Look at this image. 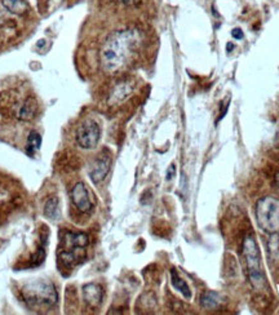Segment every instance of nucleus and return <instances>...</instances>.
<instances>
[{
  "mask_svg": "<svg viewBox=\"0 0 279 315\" xmlns=\"http://www.w3.org/2000/svg\"><path fill=\"white\" fill-rule=\"evenodd\" d=\"M142 35L137 29L114 31L104 42L100 62L106 74H117L128 66L141 47Z\"/></svg>",
  "mask_w": 279,
  "mask_h": 315,
  "instance_id": "obj_1",
  "label": "nucleus"
},
{
  "mask_svg": "<svg viewBox=\"0 0 279 315\" xmlns=\"http://www.w3.org/2000/svg\"><path fill=\"white\" fill-rule=\"evenodd\" d=\"M22 296L29 307L35 311H47L57 303L59 294L55 285L47 279H37L30 281L22 289Z\"/></svg>",
  "mask_w": 279,
  "mask_h": 315,
  "instance_id": "obj_2",
  "label": "nucleus"
},
{
  "mask_svg": "<svg viewBox=\"0 0 279 315\" xmlns=\"http://www.w3.org/2000/svg\"><path fill=\"white\" fill-rule=\"evenodd\" d=\"M89 244V238L84 233L65 231L61 235V251L59 252L60 260L66 266H74L84 260L86 247Z\"/></svg>",
  "mask_w": 279,
  "mask_h": 315,
  "instance_id": "obj_3",
  "label": "nucleus"
},
{
  "mask_svg": "<svg viewBox=\"0 0 279 315\" xmlns=\"http://www.w3.org/2000/svg\"><path fill=\"white\" fill-rule=\"evenodd\" d=\"M243 256L247 263V271L251 285L255 289H262L265 285V274L261 265V254L255 238L247 235L243 240Z\"/></svg>",
  "mask_w": 279,
  "mask_h": 315,
  "instance_id": "obj_4",
  "label": "nucleus"
},
{
  "mask_svg": "<svg viewBox=\"0 0 279 315\" xmlns=\"http://www.w3.org/2000/svg\"><path fill=\"white\" fill-rule=\"evenodd\" d=\"M256 221L264 233L275 235L279 233V199L264 196L256 203Z\"/></svg>",
  "mask_w": 279,
  "mask_h": 315,
  "instance_id": "obj_5",
  "label": "nucleus"
},
{
  "mask_svg": "<svg viewBox=\"0 0 279 315\" xmlns=\"http://www.w3.org/2000/svg\"><path fill=\"white\" fill-rule=\"evenodd\" d=\"M101 137V129L100 126L95 120H87L82 126L78 128L77 131V144L79 145L82 149H95L98 145V141Z\"/></svg>",
  "mask_w": 279,
  "mask_h": 315,
  "instance_id": "obj_6",
  "label": "nucleus"
},
{
  "mask_svg": "<svg viewBox=\"0 0 279 315\" xmlns=\"http://www.w3.org/2000/svg\"><path fill=\"white\" fill-rule=\"evenodd\" d=\"M71 200L77 209L82 213H89L93 209V203L89 196V191L83 182H78L71 190Z\"/></svg>",
  "mask_w": 279,
  "mask_h": 315,
  "instance_id": "obj_7",
  "label": "nucleus"
},
{
  "mask_svg": "<svg viewBox=\"0 0 279 315\" xmlns=\"http://www.w3.org/2000/svg\"><path fill=\"white\" fill-rule=\"evenodd\" d=\"M111 167V158L109 154H101L98 156L95 163L91 167L89 171V177L92 180L93 184H100L109 175Z\"/></svg>",
  "mask_w": 279,
  "mask_h": 315,
  "instance_id": "obj_8",
  "label": "nucleus"
},
{
  "mask_svg": "<svg viewBox=\"0 0 279 315\" xmlns=\"http://www.w3.org/2000/svg\"><path fill=\"white\" fill-rule=\"evenodd\" d=\"M135 89V83L132 80H123L114 87L109 96V105H119L124 102Z\"/></svg>",
  "mask_w": 279,
  "mask_h": 315,
  "instance_id": "obj_9",
  "label": "nucleus"
},
{
  "mask_svg": "<svg viewBox=\"0 0 279 315\" xmlns=\"http://www.w3.org/2000/svg\"><path fill=\"white\" fill-rule=\"evenodd\" d=\"M83 298L87 305L92 309H96L102 303L104 298V291L96 283H88L83 287Z\"/></svg>",
  "mask_w": 279,
  "mask_h": 315,
  "instance_id": "obj_10",
  "label": "nucleus"
},
{
  "mask_svg": "<svg viewBox=\"0 0 279 315\" xmlns=\"http://www.w3.org/2000/svg\"><path fill=\"white\" fill-rule=\"evenodd\" d=\"M38 110H39V106H38V101L35 100V97H28L20 105L16 117L22 122H31L37 118Z\"/></svg>",
  "mask_w": 279,
  "mask_h": 315,
  "instance_id": "obj_11",
  "label": "nucleus"
},
{
  "mask_svg": "<svg viewBox=\"0 0 279 315\" xmlns=\"http://www.w3.org/2000/svg\"><path fill=\"white\" fill-rule=\"evenodd\" d=\"M3 7L13 15H25L29 11V4L26 0H0Z\"/></svg>",
  "mask_w": 279,
  "mask_h": 315,
  "instance_id": "obj_12",
  "label": "nucleus"
},
{
  "mask_svg": "<svg viewBox=\"0 0 279 315\" xmlns=\"http://www.w3.org/2000/svg\"><path fill=\"white\" fill-rule=\"evenodd\" d=\"M221 303V296L215 291H206L200 296V306L206 310L216 309Z\"/></svg>",
  "mask_w": 279,
  "mask_h": 315,
  "instance_id": "obj_13",
  "label": "nucleus"
},
{
  "mask_svg": "<svg viewBox=\"0 0 279 315\" xmlns=\"http://www.w3.org/2000/svg\"><path fill=\"white\" fill-rule=\"evenodd\" d=\"M171 281H172V285L175 287V289H177L185 298H190L191 297V291L189 285H187L186 281L181 278V276L178 275L177 271L175 269L171 270Z\"/></svg>",
  "mask_w": 279,
  "mask_h": 315,
  "instance_id": "obj_14",
  "label": "nucleus"
},
{
  "mask_svg": "<svg viewBox=\"0 0 279 315\" xmlns=\"http://www.w3.org/2000/svg\"><path fill=\"white\" fill-rule=\"evenodd\" d=\"M44 216L51 220H55V218L59 217V199L53 196L46 203V207H44Z\"/></svg>",
  "mask_w": 279,
  "mask_h": 315,
  "instance_id": "obj_15",
  "label": "nucleus"
},
{
  "mask_svg": "<svg viewBox=\"0 0 279 315\" xmlns=\"http://www.w3.org/2000/svg\"><path fill=\"white\" fill-rule=\"evenodd\" d=\"M40 145H42V136L38 132L33 131L28 137V154L34 155L40 149Z\"/></svg>",
  "mask_w": 279,
  "mask_h": 315,
  "instance_id": "obj_16",
  "label": "nucleus"
},
{
  "mask_svg": "<svg viewBox=\"0 0 279 315\" xmlns=\"http://www.w3.org/2000/svg\"><path fill=\"white\" fill-rule=\"evenodd\" d=\"M231 37L236 40H240L244 38V34H243V31L240 30V29H234V30L231 31Z\"/></svg>",
  "mask_w": 279,
  "mask_h": 315,
  "instance_id": "obj_17",
  "label": "nucleus"
},
{
  "mask_svg": "<svg viewBox=\"0 0 279 315\" xmlns=\"http://www.w3.org/2000/svg\"><path fill=\"white\" fill-rule=\"evenodd\" d=\"M175 176V165H169L168 171H167V180H172Z\"/></svg>",
  "mask_w": 279,
  "mask_h": 315,
  "instance_id": "obj_18",
  "label": "nucleus"
},
{
  "mask_svg": "<svg viewBox=\"0 0 279 315\" xmlns=\"http://www.w3.org/2000/svg\"><path fill=\"white\" fill-rule=\"evenodd\" d=\"M119 2H122V3L126 4V6H131V4L135 3L136 0H119Z\"/></svg>",
  "mask_w": 279,
  "mask_h": 315,
  "instance_id": "obj_19",
  "label": "nucleus"
},
{
  "mask_svg": "<svg viewBox=\"0 0 279 315\" xmlns=\"http://www.w3.org/2000/svg\"><path fill=\"white\" fill-rule=\"evenodd\" d=\"M275 185L279 187V172L275 175Z\"/></svg>",
  "mask_w": 279,
  "mask_h": 315,
  "instance_id": "obj_20",
  "label": "nucleus"
},
{
  "mask_svg": "<svg viewBox=\"0 0 279 315\" xmlns=\"http://www.w3.org/2000/svg\"><path fill=\"white\" fill-rule=\"evenodd\" d=\"M233 48H234L233 44H231V43H230V44H227V51H231V49H233Z\"/></svg>",
  "mask_w": 279,
  "mask_h": 315,
  "instance_id": "obj_21",
  "label": "nucleus"
}]
</instances>
